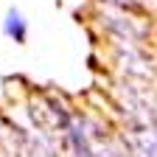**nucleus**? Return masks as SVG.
I'll list each match as a JSON object with an SVG mask.
<instances>
[{
	"mask_svg": "<svg viewBox=\"0 0 157 157\" xmlns=\"http://www.w3.org/2000/svg\"><path fill=\"white\" fill-rule=\"evenodd\" d=\"M112 3H121V6H126V3H146V0H112Z\"/></svg>",
	"mask_w": 157,
	"mask_h": 157,
	"instance_id": "obj_2",
	"label": "nucleus"
},
{
	"mask_svg": "<svg viewBox=\"0 0 157 157\" xmlns=\"http://www.w3.org/2000/svg\"><path fill=\"white\" fill-rule=\"evenodd\" d=\"M3 34H6L9 39H14V42H20V45L25 42V36H28V25H25L23 14H20L17 9H11V11L6 14V23H3Z\"/></svg>",
	"mask_w": 157,
	"mask_h": 157,
	"instance_id": "obj_1",
	"label": "nucleus"
}]
</instances>
